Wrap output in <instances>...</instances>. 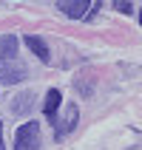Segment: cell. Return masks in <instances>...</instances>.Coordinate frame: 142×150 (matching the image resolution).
Segmentation results:
<instances>
[{
	"label": "cell",
	"instance_id": "6",
	"mask_svg": "<svg viewBox=\"0 0 142 150\" xmlns=\"http://www.w3.org/2000/svg\"><path fill=\"white\" fill-rule=\"evenodd\" d=\"M57 8L63 11V14H68V17H85V11H88V3H85V0H74V3L63 0V3H57Z\"/></svg>",
	"mask_w": 142,
	"mask_h": 150
},
{
	"label": "cell",
	"instance_id": "5",
	"mask_svg": "<svg viewBox=\"0 0 142 150\" xmlns=\"http://www.w3.org/2000/svg\"><path fill=\"white\" fill-rule=\"evenodd\" d=\"M60 102H63V93L57 91V88H51L49 93H46V105H43V113L49 119L57 116V110H60Z\"/></svg>",
	"mask_w": 142,
	"mask_h": 150
},
{
	"label": "cell",
	"instance_id": "9",
	"mask_svg": "<svg viewBox=\"0 0 142 150\" xmlns=\"http://www.w3.org/2000/svg\"><path fill=\"white\" fill-rule=\"evenodd\" d=\"M0 150H6V144H3V122H0Z\"/></svg>",
	"mask_w": 142,
	"mask_h": 150
},
{
	"label": "cell",
	"instance_id": "8",
	"mask_svg": "<svg viewBox=\"0 0 142 150\" xmlns=\"http://www.w3.org/2000/svg\"><path fill=\"white\" fill-rule=\"evenodd\" d=\"M117 8L125 11V14H131V11H134V3H117Z\"/></svg>",
	"mask_w": 142,
	"mask_h": 150
},
{
	"label": "cell",
	"instance_id": "1",
	"mask_svg": "<svg viewBox=\"0 0 142 150\" xmlns=\"http://www.w3.org/2000/svg\"><path fill=\"white\" fill-rule=\"evenodd\" d=\"M29 68L23 59H17V37H3L0 40V82L6 85H17L23 82Z\"/></svg>",
	"mask_w": 142,
	"mask_h": 150
},
{
	"label": "cell",
	"instance_id": "3",
	"mask_svg": "<svg viewBox=\"0 0 142 150\" xmlns=\"http://www.w3.org/2000/svg\"><path fill=\"white\" fill-rule=\"evenodd\" d=\"M77 116H80V113H77V105H68L66 108V116L60 119L57 122V139H63V136L66 133H71V130H74V125H77Z\"/></svg>",
	"mask_w": 142,
	"mask_h": 150
},
{
	"label": "cell",
	"instance_id": "2",
	"mask_svg": "<svg viewBox=\"0 0 142 150\" xmlns=\"http://www.w3.org/2000/svg\"><path fill=\"white\" fill-rule=\"evenodd\" d=\"M40 125L37 122H26V125L17 127L14 133V150H40Z\"/></svg>",
	"mask_w": 142,
	"mask_h": 150
},
{
	"label": "cell",
	"instance_id": "7",
	"mask_svg": "<svg viewBox=\"0 0 142 150\" xmlns=\"http://www.w3.org/2000/svg\"><path fill=\"white\" fill-rule=\"evenodd\" d=\"M31 102H34L31 91H26V93H20V96H14V102H11V113H17V116H23L26 110L31 108Z\"/></svg>",
	"mask_w": 142,
	"mask_h": 150
},
{
	"label": "cell",
	"instance_id": "4",
	"mask_svg": "<svg viewBox=\"0 0 142 150\" xmlns=\"http://www.w3.org/2000/svg\"><path fill=\"white\" fill-rule=\"evenodd\" d=\"M26 45H29V51L31 54H37V59H43V62H49V45H46V40L43 37H37V34H29L26 37Z\"/></svg>",
	"mask_w": 142,
	"mask_h": 150
}]
</instances>
